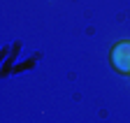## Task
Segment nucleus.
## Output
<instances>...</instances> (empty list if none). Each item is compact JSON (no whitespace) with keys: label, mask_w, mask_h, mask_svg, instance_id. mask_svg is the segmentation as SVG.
<instances>
[{"label":"nucleus","mask_w":130,"mask_h":123,"mask_svg":"<svg viewBox=\"0 0 130 123\" xmlns=\"http://www.w3.org/2000/svg\"><path fill=\"white\" fill-rule=\"evenodd\" d=\"M109 63L123 77H130V40H121L109 49Z\"/></svg>","instance_id":"1"}]
</instances>
